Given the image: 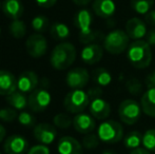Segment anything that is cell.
<instances>
[{
	"instance_id": "cell-45",
	"label": "cell",
	"mask_w": 155,
	"mask_h": 154,
	"mask_svg": "<svg viewBox=\"0 0 155 154\" xmlns=\"http://www.w3.org/2000/svg\"><path fill=\"white\" fill-rule=\"evenodd\" d=\"M102 154H115V153L112 152V151H104V152H102Z\"/></svg>"
},
{
	"instance_id": "cell-16",
	"label": "cell",
	"mask_w": 155,
	"mask_h": 154,
	"mask_svg": "<svg viewBox=\"0 0 155 154\" xmlns=\"http://www.w3.org/2000/svg\"><path fill=\"white\" fill-rule=\"evenodd\" d=\"M38 75L34 71H25L17 78V89L22 93H31L38 86Z\"/></svg>"
},
{
	"instance_id": "cell-9",
	"label": "cell",
	"mask_w": 155,
	"mask_h": 154,
	"mask_svg": "<svg viewBox=\"0 0 155 154\" xmlns=\"http://www.w3.org/2000/svg\"><path fill=\"white\" fill-rule=\"evenodd\" d=\"M25 49L31 57L39 58L42 57L48 51L47 39L40 33H35L29 36L25 41Z\"/></svg>"
},
{
	"instance_id": "cell-14",
	"label": "cell",
	"mask_w": 155,
	"mask_h": 154,
	"mask_svg": "<svg viewBox=\"0 0 155 154\" xmlns=\"http://www.w3.org/2000/svg\"><path fill=\"white\" fill-rule=\"evenodd\" d=\"M126 32L130 39L140 40L147 36V25L143 19L138 17H133L126 22Z\"/></svg>"
},
{
	"instance_id": "cell-6",
	"label": "cell",
	"mask_w": 155,
	"mask_h": 154,
	"mask_svg": "<svg viewBox=\"0 0 155 154\" xmlns=\"http://www.w3.org/2000/svg\"><path fill=\"white\" fill-rule=\"evenodd\" d=\"M91 99L89 97L88 92L82 89H76L69 92L64 97L63 107L68 112L72 114H79L90 106Z\"/></svg>"
},
{
	"instance_id": "cell-29",
	"label": "cell",
	"mask_w": 155,
	"mask_h": 154,
	"mask_svg": "<svg viewBox=\"0 0 155 154\" xmlns=\"http://www.w3.org/2000/svg\"><path fill=\"white\" fill-rule=\"evenodd\" d=\"M31 25H32L33 29H34L36 32L42 33V32H45L48 30L49 25H50V21H49V19H48V17L45 16V15H38V16L33 18Z\"/></svg>"
},
{
	"instance_id": "cell-26",
	"label": "cell",
	"mask_w": 155,
	"mask_h": 154,
	"mask_svg": "<svg viewBox=\"0 0 155 154\" xmlns=\"http://www.w3.org/2000/svg\"><path fill=\"white\" fill-rule=\"evenodd\" d=\"M155 0H131V8L139 15H146L152 10Z\"/></svg>"
},
{
	"instance_id": "cell-32",
	"label": "cell",
	"mask_w": 155,
	"mask_h": 154,
	"mask_svg": "<svg viewBox=\"0 0 155 154\" xmlns=\"http://www.w3.org/2000/svg\"><path fill=\"white\" fill-rule=\"evenodd\" d=\"M18 121L21 126H25L27 128L35 127L36 123V117L33 115L32 113L27 111H22L18 114Z\"/></svg>"
},
{
	"instance_id": "cell-10",
	"label": "cell",
	"mask_w": 155,
	"mask_h": 154,
	"mask_svg": "<svg viewBox=\"0 0 155 154\" xmlns=\"http://www.w3.org/2000/svg\"><path fill=\"white\" fill-rule=\"evenodd\" d=\"M33 134L37 142L40 143L41 145L47 146V145H51L56 139L57 130H56L55 126L51 125V123H41L34 127Z\"/></svg>"
},
{
	"instance_id": "cell-20",
	"label": "cell",
	"mask_w": 155,
	"mask_h": 154,
	"mask_svg": "<svg viewBox=\"0 0 155 154\" xmlns=\"http://www.w3.org/2000/svg\"><path fill=\"white\" fill-rule=\"evenodd\" d=\"M17 89V78L12 72L0 70V95L8 96Z\"/></svg>"
},
{
	"instance_id": "cell-48",
	"label": "cell",
	"mask_w": 155,
	"mask_h": 154,
	"mask_svg": "<svg viewBox=\"0 0 155 154\" xmlns=\"http://www.w3.org/2000/svg\"><path fill=\"white\" fill-rule=\"evenodd\" d=\"M0 154H1V152H0Z\"/></svg>"
},
{
	"instance_id": "cell-43",
	"label": "cell",
	"mask_w": 155,
	"mask_h": 154,
	"mask_svg": "<svg viewBox=\"0 0 155 154\" xmlns=\"http://www.w3.org/2000/svg\"><path fill=\"white\" fill-rule=\"evenodd\" d=\"M76 5H79V6H84V5H88L92 0H72Z\"/></svg>"
},
{
	"instance_id": "cell-47",
	"label": "cell",
	"mask_w": 155,
	"mask_h": 154,
	"mask_svg": "<svg viewBox=\"0 0 155 154\" xmlns=\"http://www.w3.org/2000/svg\"><path fill=\"white\" fill-rule=\"evenodd\" d=\"M1 6H2V4H1V2H0V8H1Z\"/></svg>"
},
{
	"instance_id": "cell-38",
	"label": "cell",
	"mask_w": 155,
	"mask_h": 154,
	"mask_svg": "<svg viewBox=\"0 0 155 154\" xmlns=\"http://www.w3.org/2000/svg\"><path fill=\"white\" fill-rule=\"evenodd\" d=\"M35 2H36L39 6H41V8H52L53 5H55L57 0H35Z\"/></svg>"
},
{
	"instance_id": "cell-5",
	"label": "cell",
	"mask_w": 155,
	"mask_h": 154,
	"mask_svg": "<svg viewBox=\"0 0 155 154\" xmlns=\"http://www.w3.org/2000/svg\"><path fill=\"white\" fill-rule=\"evenodd\" d=\"M97 135L100 142L104 144H115L123 139L124 128L116 120H104L97 128Z\"/></svg>"
},
{
	"instance_id": "cell-46",
	"label": "cell",
	"mask_w": 155,
	"mask_h": 154,
	"mask_svg": "<svg viewBox=\"0 0 155 154\" xmlns=\"http://www.w3.org/2000/svg\"><path fill=\"white\" fill-rule=\"evenodd\" d=\"M0 35H1V28H0Z\"/></svg>"
},
{
	"instance_id": "cell-41",
	"label": "cell",
	"mask_w": 155,
	"mask_h": 154,
	"mask_svg": "<svg viewBox=\"0 0 155 154\" xmlns=\"http://www.w3.org/2000/svg\"><path fill=\"white\" fill-rule=\"evenodd\" d=\"M145 19L148 23L155 25V10H151L148 14L145 15Z\"/></svg>"
},
{
	"instance_id": "cell-40",
	"label": "cell",
	"mask_w": 155,
	"mask_h": 154,
	"mask_svg": "<svg viewBox=\"0 0 155 154\" xmlns=\"http://www.w3.org/2000/svg\"><path fill=\"white\" fill-rule=\"evenodd\" d=\"M146 86L148 88H155V71L151 72L146 77Z\"/></svg>"
},
{
	"instance_id": "cell-34",
	"label": "cell",
	"mask_w": 155,
	"mask_h": 154,
	"mask_svg": "<svg viewBox=\"0 0 155 154\" xmlns=\"http://www.w3.org/2000/svg\"><path fill=\"white\" fill-rule=\"evenodd\" d=\"M16 118H18V114H17L16 109H14V108H3L0 110V119L1 120L11 123Z\"/></svg>"
},
{
	"instance_id": "cell-22",
	"label": "cell",
	"mask_w": 155,
	"mask_h": 154,
	"mask_svg": "<svg viewBox=\"0 0 155 154\" xmlns=\"http://www.w3.org/2000/svg\"><path fill=\"white\" fill-rule=\"evenodd\" d=\"M141 110L146 115L155 117V88H148L140 98Z\"/></svg>"
},
{
	"instance_id": "cell-1",
	"label": "cell",
	"mask_w": 155,
	"mask_h": 154,
	"mask_svg": "<svg viewBox=\"0 0 155 154\" xmlns=\"http://www.w3.org/2000/svg\"><path fill=\"white\" fill-rule=\"evenodd\" d=\"M152 50L146 40H134L127 50L129 62L136 69H145L152 61Z\"/></svg>"
},
{
	"instance_id": "cell-2",
	"label": "cell",
	"mask_w": 155,
	"mask_h": 154,
	"mask_svg": "<svg viewBox=\"0 0 155 154\" xmlns=\"http://www.w3.org/2000/svg\"><path fill=\"white\" fill-rule=\"evenodd\" d=\"M76 55V48L71 42L59 43L51 52L50 64L57 71L67 70L74 64Z\"/></svg>"
},
{
	"instance_id": "cell-3",
	"label": "cell",
	"mask_w": 155,
	"mask_h": 154,
	"mask_svg": "<svg viewBox=\"0 0 155 154\" xmlns=\"http://www.w3.org/2000/svg\"><path fill=\"white\" fill-rule=\"evenodd\" d=\"M129 45H130V37L124 30H113L104 36V50L113 55H119L126 52Z\"/></svg>"
},
{
	"instance_id": "cell-27",
	"label": "cell",
	"mask_w": 155,
	"mask_h": 154,
	"mask_svg": "<svg viewBox=\"0 0 155 154\" xmlns=\"http://www.w3.org/2000/svg\"><path fill=\"white\" fill-rule=\"evenodd\" d=\"M10 33L11 35L16 39H21L27 35V25L20 19H16V20H12L10 23Z\"/></svg>"
},
{
	"instance_id": "cell-37",
	"label": "cell",
	"mask_w": 155,
	"mask_h": 154,
	"mask_svg": "<svg viewBox=\"0 0 155 154\" xmlns=\"http://www.w3.org/2000/svg\"><path fill=\"white\" fill-rule=\"evenodd\" d=\"M88 94H89L90 99L92 100V99L96 98V97H99L100 95H101V89H100V87H98V86L93 87V88H91L90 90L88 91Z\"/></svg>"
},
{
	"instance_id": "cell-25",
	"label": "cell",
	"mask_w": 155,
	"mask_h": 154,
	"mask_svg": "<svg viewBox=\"0 0 155 154\" xmlns=\"http://www.w3.org/2000/svg\"><path fill=\"white\" fill-rule=\"evenodd\" d=\"M143 144V134L138 131L129 132L124 137V145L127 149H137Z\"/></svg>"
},
{
	"instance_id": "cell-19",
	"label": "cell",
	"mask_w": 155,
	"mask_h": 154,
	"mask_svg": "<svg viewBox=\"0 0 155 154\" xmlns=\"http://www.w3.org/2000/svg\"><path fill=\"white\" fill-rule=\"evenodd\" d=\"M92 8L98 17L109 19L116 12V4L114 0H94Z\"/></svg>"
},
{
	"instance_id": "cell-36",
	"label": "cell",
	"mask_w": 155,
	"mask_h": 154,
	"mask_svg": "<svg viewBox=\"0 0 155 154\" xmlns=\"http://www.w3.org/2000/svg\"><path fill=\"white\" fill-rule=\"evenodd\" d=\"M50 149L45 145H36L29 149L27 154H50Z\"/></svg>"
},
{
	"instance_id": "cell-12",
	"label": "cell",
	"mask_w": 155,
	"mask_h": 154,
	"mask_svg": "<svg viewBox=\"0 0 155 154\" xmlns=\"http://www.w3.org/2000/svg\"><path fill=\"white\" fill-rule=\"evenodd\" d=\"M6 154H25L29 151V142L19 134L8 136L3 145Z\"/></svg>"
},
{
	"instance_id": "cell-33",
	"label": "cell",
	"mask_w": 155,
	"mask_h": 154,
	"mask_svg": "<svg viewBox=\"0 0 155 154\" xmlns=\"http://www.w3.org/2000/svg\"><path fill=\"white\" fill-rule=\"evenodd\" d=\"M99 137H98L97 134H93V133H89L86 134L84 138H82V147L89 150H92L98 147L99 145Z\"/></svg>"
},
{
	"instance_id": "cell-17",
	"label": "cell",
	"mask_w": 155,
	"mask_h": 154,
	"mask_svg": "<svg viewBox=\"0 0 155 154\" xmlns=\"http://www.w3.org/2000/svg\"><path fill=\"white\" fill-rule=\"evenodd\" d=\"M89 110H90V114L94 118L102 120V119H107L110 116L111 106L106 99L99 96L91 100Z\"/></svg>"
},
{
	"instance_id": "cell-39",
	"label": "cell",
	"mask_w": 155,
	"mask_h": 154,
	"mask_svg": "<svg viewBox=\"0 0 155 154\" xmlns=\"http://www.w3.org/2000/svg\"><path fill=\"white\" fill-rule=\"evenodd\" d=\"M146 41L149 43L150 47H155V29H152L150 32L147 33Z\"/></svg>"
},
{
	"instance_id": "cell-42",
	"label": "cell",
	"mask_w": 155,
	"mask_h": 154,
	"mask_svg": "<svg viewBox=\"0 0 155 154\" xmlns=\"http://www.w3.org/2000/svg\"><path fill=\"white\" fill-rule=\"evenodd\" d=\"M130 154H151V152L148 151L147 149H145V148H137V149L132 150V152Z\"/></svg>"
},
{
	"instance_id": "cell-4",
	"label": "cell",
	"mask_w": 155,
	"mask_h": 154,
	"mask_svg": "<svg viewBox=\"0 0 155 154\" xmlns=\"http://www.w3.org/2000/svg\"><path fill=\"white\" fill-rule=\"evenodd\" d=\"M93 17L89 10H80L74 17V25L79 31V40L82 43H92L96 38V33L92 30Z\"/></svg>"
},
{
	"instance_id": "cell-31",
	"label": "cell",
	"mask_w": 155,
	"mask_h": 154,
	"mask_svg": "<svg viewBox=\"0 0 155 154\" xmlns=\"http://www.w3.org/2000/svg\"><path fill=\"white\" fill-rule=\"evenodd\" d=\"M141 145L150 152H155V129H149L143 134Z\"/></svg>"
},
{
	"instance_id": "cell-35",
	"label": "cell",
	"mask_w": 155,
	"mask_h": 154,
	"mask_svg": "<svg viewBox=\"0 0 155 154\" xmlns=\"http://www.w3.org/2000/svg\"><path fill=\"white\" fill-rule=\"evenodd\" d=\"M127 89L130 93H132L133 95H137L141 92V84L138 80L136 79H130L127 82Z\"/></svg>"
},
{
	"instance_id": "cell-13",
	"label": "cell",
	"mask_w": 155,
	"mask_h": 154,
	"mask_svg": "<svg viewBox=\"0 0 155 154\" xmlns=\"http://www.w3.org/2000/svg\"><path fill=\"white\" fill-rule=\"evenodd\" d=\"M104 56V48L98 43H89L84 47L80 53L81 60L87 64H95L101 60Z\"/></svg>"
},
{
	"instance_id": "cell-44",
	"label": "cell",
	"mask_w": 155,
	"mask_h": 154,
	"mask_svg": "<svg viewBox=\"0 0 155 154\" xmlns=\"http://www.w3.org/2000/svg\"><path fill=\"white\" fill-rule=\"evenodd\" d=\"M5 135H6V130H5V128H4L2 125H0V143L3 142V139L5 138Z\"/></svg>"
},
{
	"instance_id": "cell-7",
	"label": "cell",
	"mask_w": 155,
	"mask_h": 154,
	"mask_svg": "<svg viewBox=\"0 0 155 154\" xmlns=\"http://www.w3.org/2000/svg\"><path fill=\"white\" fill-rule=\"evenodd\" d=\"M141 106L134 99H124L118 107V116L124 123L132 126L140 118Z\"/></svg>"
},
{
	"instance_id": "cell-11",
	"label": "cell",
	"mask_w": 155,
	"mask_h": 154,
	"mask_svg": "<svg viewBox=\"0 0 155 154\" xmlns=\"http://www.w3.org/2000/svg\"><path fill=\"white\" fill-rule=\"evenodd\" d=\"M89 81H90V74L88 70L84 68L71 69L65 76V82L68 87L73 90L84 88L89 84Z\"/></svg>"
},
{
	"instance_id": "cell-21",
	"label": "cell",
	"mask_w": 155,
	"mask_h": 154,
	"mask_svg": "<svg viewBox=\"0 0 155 154\" xmlns=\"http://www.w3.org/2000/svg\"><path fill=\"white\" fill-rule=\"evenodd\" d=\"M1 8L3 14L12 20L19 19L25 13V6L20 0H4Z\"/></svg>"
},
{
	"instance_id": "cell-18",
	"label": "cell",
	"mask_w": 155,
	"mask_h": 154,
	"mask_svg": "<svg viewBox=\"0 0 155 154\" xmlns=\"http://www.w3.org/2000/svg\"><path fill=\"white\" fill-rule=\"evenodd\" d=\"M57 151L59 154H82V144L72 136H63L58 140Z\"/></svg>"
},
{
	"instance_id": "cell-15",
	"label": "cell",
	"mask_w": 155,
	"mask_h": 154,
	"mask_svg": "<svg viewBox=\"0 0 155 154\" xmlns=\"http://www.w3.org/2000/svg\"><path fill=\"white\" fill-rule=\"evenodd\" d=\"M73 127L77 132L81 134H89L93 132L96 128L95 118L91 114L81 113L76 114L73 118Z\"/></svg>"
},
{
	"instance_id": "cell-8",
	"label": "cell",
	"mask_w": 155,
	"mask_h": 154,
	"mask_svg": "<svg viewBox=\"0 0 155 154\" xmlns=\"http://www.w3.org/2000/svg\"><path fill=\"white\" fill-rule=\"evenodd\" d=\"M52 96L48 90L43 88L35 89L28 97V107L35 113L43 112L50 106Z\"/></svg>"
},
{
	"instance_id": "cell-24",
	"label": "cell",
	"mask_w": 155,
	"mask_h": 154,
	"mask_svg": "<svg viewBox=\"0 0 155 154\" xmlns=\"http://www.w3.org/2000/svg\"><path fill=\"white\" fill-rule=\"evenodd\" d=\"M93 80L98 87H108L112 82L113 77L110 71L104 68H98L92 73Z\"/></svg>"
},
{
	"instance_id": "cell-23",
	"label": "cell",
	"mask_w": 155,
	"mask_h": 154,
	"mask_svg": "<svg viewBox=\"0 0 155 154\" xmlns=\"http://www.w3.org/2000/svg\"><path fill=\"white\" fill-rule=\"evenodd\" d=\"M5 100L12 108L16 110H23L28 106V97L20 91H15L5 96Z\"/></svg>"
},
{
	"instance_id": "cell-30",
	"label": "cell",
	"mask_w": 155,
	"mask_h": 154,
	"mask_svg": "<svg viewBox=\"0 0 155 154\" xmlns=\"http://www.w3.org/2000/svg\"><path fill=\"white\" fill-rule=\"evenodd\" d=\"M54 126L59 129H69L72 125H73V119L71 118L68 114L64 113H58L54 116L53 118Z\"/></svg>"
},
{
	"instance_id": "cell-28",
	"label": "cell",
	"mask_w": 155,
	"mask_h": 154,
	"mask_svg": "<svg viewBox=\"0 0 155 154\" xmlns=\"http://www.w3.org/2000/svg\"><path fill=\"white\" fill-rule=\"evenodd\" d=\"M50 33L54 39H65L70 36L71 31L65 23L55 22L50 29Z\"/></svg>"
}]
</instances>
